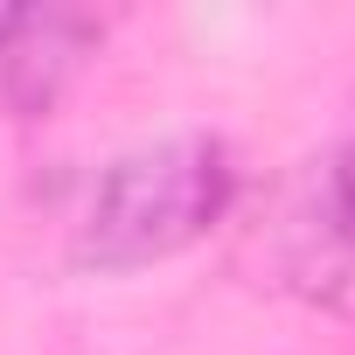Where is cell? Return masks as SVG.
I'll return each mask as SVG.
<instances>
[{"instance_id":"1","label":"cell","mask_w":355,"mask_h":355,"mask_svg":"<svg viewBox=\"0 0 355 355\" xmlns=\"http://www.w3.org/2000/svg\"><path fill=\"white\" fill-rule=\"evenodd\" d=\"M237 202V160L216 132H174L98 167L70 258L84 272H146L196 251Z\"/></svg>"},{"instance_id":"2","label":"cell","mask_w":355,"mask_h":355,"mask_svg":"<svg viewBox=\"0 0 355 355\" xmlns=\"http://www.w3.org/2000/svg\"><path fill=\"white\" fill-rule=\"evenodd\" d=\"M98 49L105 21L91 8H56V0L0 8V119H49Z\"/></svg>"},{"instance_id":"3","label":"cell","mask_w":355,"mask_h":355,"mask_svg":"<svg viewBox=\"0 0 355 355\" xmlns=\"http://www.w3.org/2000/svg\"><path fill=\"white\" fill-rule=\"evenodd\" d=\"M293 237H300V279L313 272H327V286L355 279V125L320 153L306 202L293 216Z\"/></svg>"}]
</instances>
